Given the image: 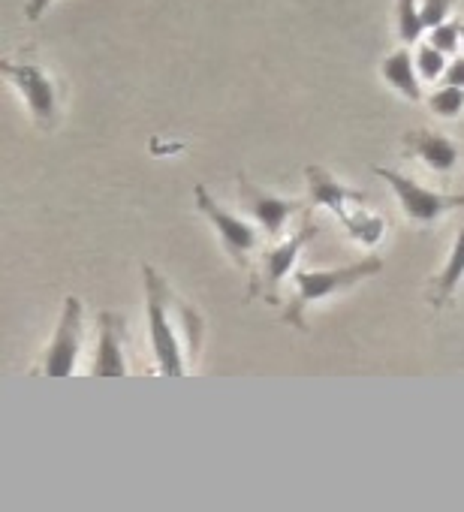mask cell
I'll return each instance as SVG.
<instances>
[{"label":"cell","mask_w":464,"mask_h":512,"mask_svg":"<svg viewBox=\"0 0 464 512\" xmlns=\"http://www.w3.org/2000/svg\"><path fill=\"white\" fill-rule=\"evenodd\" d=\"M305 181H308L311 205H323V208L335 211L341 226L347 229V235L353 241H362V244L374 247L383 238L386 220L365 211V193L338 184L323 166H305Z\"/></svg>","instance_id":"1"},{"label":"cell","mask_w":464,"mask_h":512,"mask_svg":"<svg viewBox=\"0 0 464 512\" xmlns=\"http://www.w3.org/2000/svg\"><path fill=\"white\" fill-rule=\"evenodd\" d=\"M458 40H461V25L458 22H443V25H437V28L428 31V43L434 49H440L443 55L458 52Z\"/></svg>","instance_id":"18"},{"label":"cell","mask_w":464,"mask_h":512,"mask_svg":"<svg viewBox=\"0 0 464 512\" xmlns=\"http://www.w3.org/2000/svg\"><path fill=\"white\" fill-rule=\"evenodd\" d=\"M452 4H455V0H422V22H425V28L431 31V28L443 25L449 19V13H452Z\"/></svg>","instance_id":"19"},{"label":"cell","mask_w":464,"mask_h":512,"mask_svg":"<svg viewBox=\"0 0 464 512\" xmlns=\"http://www.w3.org/2000/svg\"><path fill=\"white\" fill-rule=\"evenodd\" d=\"M236 187H239V202H242V211L257 220V226L272 238L278 241L281 232L287 229L290 217H296L299 211H305L302 202L296 199H284V196H275L269 190H263L260 184H254L245 172H239L236 178Z\"/></svg>","instance_id":"8"},{"label":"cell","mask_w":464,"mask_h":512,"mask_svg":"<svg viewBox=\"0 0 464 512\" xmlns=\"http://www.w3.org/2000/svg\"><path fill=\"white\" fill-rule=\"evenodd\" d=\"M124 341H127V323L124 317L103 311L100 314V344L94 356V377H124L127 362H124Z\"/></svg>","instance_id":"10"},{"label":"cell","mask_w":464,"mask_h":512,"mask_svg":"<svg viewBox=\"0 0 464 512\" xmlns=\"http://www.w3.org/2000/svg\"><path fill=\"white\" fill-rule=\"evenodd\" d=\"M458 25H461V43H464V19H461Z\"/></svg>","instance_id":"22"},{"label":"cell","mask_w":464,"mask_h":512,"mask_svg":"<svg viewBox=\"0 0 464 512\" xmlns=\"http://www.w3.org/2000/svg\"><path fill=\"white\" fill-rule=\"evenodd\" d=\"M383 79L410 103L422 100V85H419V73H416V61L410 58V49H398L392 52L383 64H380Z\"/></svg>","instance_id":"13"},{"label":"cell","mask_w":464,"mask_h":512,"mask_svg":"<svg viewBox=\"0 0 464 512\" xmlns=\"http://www.w3.org/2000/svg\"><path fill=\"white\" fill-rule=\"evenodd\" d=\"M0 73L7 76L10 85H16V91L22 94V100L28 103L34 121L43 130H55L58 118H61V88L55 82L52 73H46L37 61H0Z\"/></svg>","instance_id":"5"},{"label":"cell","mask_w":464,"mask_h":512,"mask_svg":"<svg viewBox=\"0 0 464 512\" xmlns=\"http://www.w3.org/2000/svg\"><path fill=\"white\" fill-rule=\"evenodd\" d=\"M142 281H145V311H148L154 359L163 374L181 377L184 356H181V341H178V323L172 314V290L154 266H142Z\"/></svg>","instance_id":"3"},{"label":"cell","mask_w":464,"mask_h":512,"mask_svg":"<svg viewBox=\"0 0 464 512\" xmlns=\"http://www.w3.org/2000/svg\"><path fill=\"white\" fill-rule=\"evenodd\" d=\"M374 175L383 178V181L392 187V193H395V199H398L404 217L413 220V223H419V226H431V223H437L446 211L464 205V196H443V193H437V190H431V187H422L419 181H413L410 175H401V172H395V169L374 166Z\"/></svg>","instance_id":"6"},{"label":"cell","mask_w":464,"mask_h":512,"mask_svg":"<svg viewBox=\"0 0 464 512\" xmlns=\"http://www.w3.org/2000/svg\"><path fill=\"white\" fill-rule=\"evenodd\" d=\"M52 4H55V0H28V4H25V19L28 22H40Z\"/></svg>","instance_id":"21"},{"label":"cell","mask_w":464,"mask_h":512,"mask_svg":"<svg viewBox=\"0 0 464 512\" xmlns=\"http://www.w3.org/2000/svg\"><path fill=\"white\" fill-rule=\"evenodd\" d=\"M440 82H443V85H458V88H464V58H455V61L446 67V73H443Z\"/></svg>","instance_id":"20"},{"label":"cell","mask_w":464,"mask_h":512,"mask_svg":"<svg viewBox=\"0 0 464 512\" xmlns=\"http://www.w3.org/2000/svg\"><path fill=\"white\" fill-rule=\"evenodd\" d=\"M428 109L440 118H458L464 112V88L458 85H443L428 97Z\"/></svg>","instance_id":"17"},{"label":"cell","mask_w":464,"mask_h":512,"mask_svg":"<svg viewBox=\"0 0 464 512\" xmlns=\"http://www.w3.org/2000/svg\"><path fill=\"white\" fill-rule=\"evenodd\" d=\"M425 31V22H422V4L416 0H398V37L404 46L410 43H419Z\"/></svg>","instance_id":"15"},{"label":"cell","mask_w":464,"mask_h":512,"mask_svg":"<svg viewBox=\"0 0 464 512\" xmlns=\"http://www.w3.org/2000/svg\"><path fill=\"white\" fill-rule=\"evenodd\" d=\"M172 314H175V323H178V329H181V335L187 341L190 356H196L199 353V341H202V320H199V314L187 302H181L175 293H172Z\"/></svg>","instance_id":"14"},{"label":"cell","mask_w":464,"mask_h":512,"mask_svg":"<svg viewBox=\"0 0 464 512\" xmlns=\"http://www.w3.org/2000/svg\"><path fill=\"white\" fill-rule=\"evenodd\" d=\"M416 73H419V79H425V82H440L443 79V73H446V55L440 52V49H434L431 43H419V49H416Z\"/></svg>","instance_id":"16"},{"label":"cell","mask_w":464,"mask_h":512,"mask_svg":"<svg viewBox=\"0 0 464 512\" xmlns=\"http://www.w3.org/2000/svg\"><path fill=\"white\" fill-rule=\"evenodd\" d=\"M317 232H320V226L305 214L299 220V229L290 238L278 241L275 247H266L263 256L257 260V266H254V278H251V287H248V299H266L269 305H278L281 302L278 293H281L284 278L296 269V260H299L302 247L311 238H317Z\"/></svg>","instance_id":"4"},{"label":"cell","mask_w":464,"mask_h":512,"mask_svg":"<svg viewBox=\"0 0 464 512\" xmlns=\"http://www.w3.org/2000/svg\"><path fill=\"white\" fill-rule=\"evenodd\" d=\"M79 350H82V302L76 296H67L61 323H58L55 338H52L46 359H43V374L67 377L76 368Z\"/></svg>","instance_id":"9"},{"label":"cell","mask_w":464,"mask_h":512,"mask_svg":"<svg viewBox=\"0 0 464 512\" xmlns=\"http://www.w3.org/2000/svg\"><path fill=\"white\" fill-rule=\"evenodd\" d=\"M404 154L407 157H419L431 172L437 175H449L458 166V148L452 139L431 133V130H413L404 136Z\"/></svg>","instance_id":"11"},{"label":"cell","mask_w":464,"mask_h":512,"mask_svg":"<svg viewBox=\"0 0 464 512\" xmlns=\"http://www.w3.org/2000/svg\"><path fill=\"white\" fill-rule=\"evenodd\" d=\"M383 272V260L380 256H368L362 263H353V266H344V269H329V272H293V284H296V293L284 311V323L296 326V329H308L305 323V311L335 293H344L356 284H362L365 278H374Z\"/></svg>","instance_id":"2"},{"label":"cell","mask_w":464,"mask_h":512,"mask_svg":"<svg viewBox=\"0 0 464 512\" xmlns=\"http://www.w3.org/2000/svg\"><path fill=\"white\" fill-rule=\"evenodd\" d=\"M461 281H464V226H461V232L452 241L446 266L440 269V275L428 287V302L434 308H446L452 302V296H455V290H458Z\"/></svg>","instance_id":"12"},{"label":"cell","mask_w":464,"mask_h":512,"mask_svg":"<svg viewBox=\"0 0 464 512\" xmlns=\"http://www.w3.org/2000/svg\"><path fill=\"white\" fill-rule=\"evenodd\" d=\"M193 193H196V208H199V214L217 229L220 244H223V250L232 256V263L242 266V269H248V266H251V256H254L257 244H260V229L251 226L248 220L236 217V214H229L223 205H217L214 196H211L202 184H196Z\"/></svg>","instance_id":"7"}]
</instances>
